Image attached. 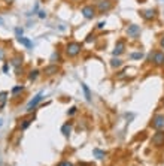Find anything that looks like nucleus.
Masks as SVG:
<instances>
[{
	"label": "nucleus",
	"instance_id": "bb28decb",
	"mask_svg": "<svg viewBox=\"0 0 164 166\" xmlns=\"http://www.w3.org/2000/svg\"><path fill=\"white\" fill-rule=\"evenodd\" d=\"M5 50H3V48H2V47H0V60H3V58H5Z\"/></svg>",
	"mask_w": 164,
	"mask_h": 166
},
{
	"label": "nucleus",
	"instance_id": "dca6fc26",
	"mask_svg": "<svg viewBox=\"0 0 164 166\" xmlns=\"http://www.w3.org/2000/svg\"><path fill=\"white\" fill-rule=\"evenodd\" d=\"M92 154L99 159V160H102V159H105V156H106V153L103 151V150H99V148H94L92 150Z\"/></svg>",
	"mask_w": 164,
	"mask_h": 166
},
{
	"label": "nucleus",
	"instance_id": "2eb2a0df",
	"mask_svg": "<svg viewBox=\"0 0 164 166\" xmlns=\"http://www.w3.org/2000/svg\"><path fill=\"white\" fill-rule=\"evenodd\" d=\"M70 132H72V124H70V123H66V124L61 126V133H63L64 136H69Z\"/></svg>",
	"mask_w": 164,
	"mask_h": 166
},
{
	"label": "nucleus",
	"instance_id": "4468645a",
	"mask_svg": "<svg viewBox=\"0 0 164 166\" xmlns=\"http://www.w3.org/2000/svg\"><path fill=\"white\" fill-rule=\"evenodd\" d=\"M142 17L145 19H152L154 17H155V11L154 9H146V11H142Z\"/></svg>",
	"mask_w": 164,
	"mask_h": 166
},
{
	"label": "nucleus",
	"instance_id": "c85d7f7f",
	"mask_svg": "<svg viewBox=\"0 0 164 166\" xmlns=\"http://www.w3.org/2000/svg\"><path fill=\"white\" fill-rule=\"evenodd\" d=\"M67 114L69 115H73V114H76V108L73 106V108H70V111H67Z\"/></svg>",
	"mask_w": 164,
	"mask_h": 166
},
{
	"label": "nucleus",
	"instance_id": "f8f14e48",
	"mask_svg": "<svg viewBox=\"0 0 164 166\" xmlns=\"http://www.w3.org/2000/svg\"><path fill=\"white\" fill-rule=\"evenodd\" d=\"M43 72H45V75H55L58 72V66L57 64H49V66H46L43 69Z\"/></svg>",
	"mask_w": 164,
	"mask_h": 166
},
{
	"label": "nucleus",
	"instance_id": "39448f33",
	"mask_svg": "<svg viewBox=\"0 0 164 166\" xmlns=\"http://www.w3.org/2000/svg\"><path fill=\"white\" fill-rule=\"evenodd\" d=\"M151 60L154 61L155 66H161V64H164V53L155 51L154 54H151Z\"/></svg>",
	"mask_w": 164,
	"mask_h": 166
},
{
	"label": "nucleus",
	"instance_id": "412c9836",
	"mask_svg": "<svg viewBox=\"0 0 164 166\" xmlns=\"http://www.w3.org/2000/svg\"><path fill=\"white\" fill-rule=\"evenodd\" d=\"M30 124H32V120H24V121H22V124H21V130H25L28 126H30Z\"/></svg>",
	"mask_w": 164,
	"mask_h": 166
},
{
	"label": "nucleus",
	"instance_id": "aec40b11",
	"mask_svg": "<svg viewBox=\"0 0 164 166\" xmlns=\"http://www.w3.org/2000/svg\"><path fill=\"white\" fill-rule=\"evenodd\" d=\"M142 57H143L142 53H133V54H130V58H131V60H140Z\"/></svg>",
	"mask_w": 164,
	"mask_h": 166
},
{
	"label": "nucleus",
	"instance_id": "9d476101",
	"mask_svg": "<svg viewBox=\"0 0 164 166\" xmlns=\"http://www.w3.org/2000/svg\"><path fill=\"white\" fill-rule=\"evenodd\" d=\"M21 64H22V57H21V55H15V57L11 60V66L15 67L17 74L19 72V69H21Z\"/></svg>",
	"mask_w": 164,
	"mask_h": 166
},
{
	"label": "nucleus",
	"instance_id": "393cba45",
	"mask_svg": "<svg viewBox=\"0 0 164 166\" xmlns=\"http://www.w3.org/2000/svg\"><path fill=\"white\" fill-rule=\"evenodd\" d=\"M37 15H39V18H40V19L46 18V12H45V11H39V12H37Z\"/></svg>",
	"mask_w": 164,
	"mask_h": 166
},
{
	"label": "nucleus",
	"instance_id": "1a4fd4ad",
	"mask_svg": "<svg viewBox=\"0 0 164 166\" xmlns=\"http://www.w3.org/2000/svg\"><path fill=\"white\" fill-rule=\"evenodd\" d=\"M124 50H126V42H124V40H118L116 45H115V48H113V51H112V54L119 55L124 53Z\"/></svg>",
	"mask_w": 164,
	"mask_h": 166
},
{
	"label": "nucleus",
	"instance_id": "ddd939ff",
	"mask_svg": "<svg viewBox=\"0 0 164 166\" xmlns=\"http://www.w3.org/2000/svg\"><path fill=\"white\" fill-rule=\"evenodd\" d=\"M18 42L21 45H24L25 48H33V42H32L30 39H27V37H24V36L18 37Z\"/></svg>",
	"mask_w": 164,
	"mask_h": 166
},
{
	"label": "nucleus",
	"instance_id": "c756f323",
	"mask_svg": "<svg viewBox=\"0 0 164 166\" xmlns=\"http://www.w3.org/2000/svg\"><path fill=\"white\" fill-rule=\"evenodd\" d=\"M3 72H5V74H8V72H9V64H8V63L3 66Z\"/></svg>",
	"mask_w": 164,
	"mask_h": 166
},
{
	"label": "nucleus",
	"instance_id": "473e14b6",
	"mask_svg": "<svg viewBox=\"0 0 164 166\" xmlns=\"http://www.w3.org/2000/svg\"><path fill=\"white\" fill-rule=\"evenodd\" d=\"M0 24H3V19H2V18H0Z\"/></svg>",
	"mask_w": 164,
	"mask_h": 166
},
{
	"label": "nucleus",
	"instance_id": "a211bd4d",
	"mask_svg": "<svg viewBox=\"0 0 164 166\" xmlns=\"http://www.w3.org/2000/svg\"><path fill=\"white\" fill-rule=\"evenodd\" d=\"M37 76H39V71H37V69H35V71H32V72H30V75H28V79H30V81H36Z\"/></svg>",
	"mask_w": 164,
	"mask_h": 166
},
{
	"label": "nucleus",
	"instance_id": "4be33fe9",
	"mask_svg": "<svg viewBox=\"0 0 164 166\" xmlns=\"http://www.w3.org/2000/svg\"><path fill=\"white\" fill-rule=\"evenodd\" d=\"M22 90H24V87H22V85H17V87H14V88H12V94L15 96V94H18V93L22 92Z\"/></svg>",
	"mask_w": 164,
	"mask_h": 166
},
{
	"label": "nucleus",
	"instance_id": "b1692460",
	"mask_svg": "<svg viewBox=\"0 0 164 166\" xmlns=\"http://www.w3.org/2000/svg\"><path fill=\"white\" fill-rule=\"evenodd\" d=\"M55 60H60V54H58V53H54V54L51 55V61L54 63Z\"/></svg>",
	"mask_w": 164,
	"mask_h": 166
},
{
	"label": "nucleus",
	"instance_id": "2f4dec72",
	"mask_svg": "<svg viewBox=\"0 0 164 166\" xmlns=\"http://www.w3.org/2000/svg\"><path fill=\"white\" fill-rule=\"evenodd\" d=\"M2 124H3V120H2V118H0V127H2Z\"/></svg>",
	"mask_w": 164,
	"mask_h": 166
},
{
	"label": "nucleus",
	"instance_id": "72a5a7b5",
	"mask_svg": "<svg viewBox=\"0 0 164 166\" xmlns=\"http://www.w3.org/2000/svg\"><path fill=\"white\" fill-rule=\"evenodd\" d=\"M6 2H9V0H6Z\"/></svg>",
	"mask_w": 164,
	"mask_h": 166
},
{
	"label": "nucleus",
	"instance_id": "423d86ee",
	"mask_svg": "<svg viewBox=\"0 0 164 166\" xmlns=\"http://www.w3.org/2000/svg\"><path fill=\"white\" fill-rule=\"evenodd\" d=\"M152 144H154V145H157V147L164 145V132H163V130H158V132L152 136Z\"/></svg>",
	"mask_w": 164,
	"mask_h": 166
},
{
	"label": "nucleus",
	"instance_id": "f257e3e1",
	"mask_svg": "<svg viewBox=\"0 0 164 166\" xmlns=\"http://www.w3.org/2000/svg\"><path fill=\"white\" fill-rule=\"evenodd\" d=\"M81 50H82V45L79 42H69L66 45V54L69 57H76L81 53Z\"/></svg>",
	"mask_w": 164,
	"mask_h": 166
},
{
	"label": "nucleus",
	"instance_id": "20e7f679",
	"mask_svg": "<svg viewBox=\"0 0 164 166\" xmlns=\"http://www.w3.org/2000/svg\"><path fill=\"white\" fill-rule=\"evenodd\" d=\"M151 126H152L154 129H157V130H163L164 129V115H161V114H157V115L152 118V123H151Z\"/></svg>",
	"mask_w": 164,
	"mask_h": 166
},
{
	"label": "nucleus",
	"instance_id": "6e6552de",
	"mask_svg": "<svg viewBox=\"0 0 164 166\" xmlns=\"http://www.w3.org/2000/svg\"><path fill=\"white\" fill-rule=\"evenodd\" d=\"M82 15L87 19L94 18V15H95V8H92V6H84V8H82Z\"/></svg>",
	"mask_w": 164,
	"mask_h": 166
},
{
	"label": "nucleus",
	"instance_id": "f3484780",
	"mask_svg": "<svg viewBox=\"0 0 164 166\" xmlns=\"http://www.w3.org/2000/svg\"><path fill=\"white\" fill-rule=\"evenodd\" d=\"M110 66H112V67H115V69H116V67H121V66H122V60H119V58H115V57H113V58L110 60Z\"/></svg>",
	"mask_w": 164,
	"mask_h": 166
},
{
	"label": "nucleus",
	"instance_id": "6ab92c4d",
	"mask_svg": "<svg viewBox=\"0 0 164 166\" xmlns=\"http://www.w3.org/2000/svg\"><path fill=\"white\" fill-rule=\"evenodd\" d=\"M6 96H8V93H6V92L0 93V108L5 105V102H6Z\"/></svg>",
	"mask_w": 164,
	"mask_h": 166
},
{
	"label": "nucleus",
	"instance_id": "9b49d317",
	"mask_svg": "<svg viewBox=\"0 0 164 166\" xmlns=\"http://www.w3.org/2000/svg\"><path fill=\"white\" fill-rule=\"evenodd\" d=\"M81 88H82V92H84V94H85L87 102H91V100H92V94H91V92H90V88H88V85H87L85 82H82V84H81Z\"/></svg>",
	"mask_w": 164,
	"mask_h": 166
},
{
	"label": "nucleus",
	"instance_id": "f03ea898",
	"mask_svg": "<svg viewBox=\"0 0 164 166\" xmlns=\"http://www.w3.org/2000/svg\"><path fill=\"white\" fill-rule=\"evenodd\" d=\"M112 9V0H99L97 2V11L100 14H106Z\"/></svg>",
	"mask_w": 164,
	"mask_h": 166
},
{
	"label": "nucleus",
	"instance_id": "7c9ffc66",
	"mask_svg": "<svg viewBox=\"0 0 164 166\" xmlns=\"http://www.w3.org/2000/svg\"><path fill=\"white\" fill-rule=\"evenodd\" d=\"M160 45H161V48L164 50V37H161V40H160Z\"/></svg>",
	"mask_w": 164,
	"mask_h": 166
},
{
	"label": "nucleus",
	"instance_id": "a878e982",
	"mask_svg": "<svg viewBox=\"0 0 164 166\" xmlns=\"http://www.w3.org/2000/svg\"><path fill=\"white\" fill-rule=\"evenodd\" d=\"M58 166H73L70 162H60L58 163Z\"/></svg>",
	"mask_w": 164,
	"mask_h": 166
},
{
	"label": "nucleus",
	"instance_id": "0eeeda50",
	"mask_svg": "<svg viewBox=\"0 0 164 166\" xmlns=\"http://www.w3.org/2000/svg\"><path fill=\"white\" fill-rule=\"evenodd\" d=\"M127 35H128V37L137 39V37H139V35H140V27H139V26H136V24H131V26H128Z\"/></svg>",
	"mask_w": 164,
	"mask_h": 166
},
{
	"label": "nucleus",
	"instance_id": "cd10ccee",
	"mask_svg": "<svg viewBox=\"0 0 164 166\" xmlns=\"http://www.w3.org/2000/svg\"><path fill=\"white\" fill-rule=\"evenodd\" d=\"M105 26H106V22H105V21H100V22L97 24V29H103Z\"/></svg>",
	"mask_w": 164,
	"mask_h": 166
},
{
	"label": "nucleus",
	"instance_id": "5701e85b",
	"mask_svg": "<svg viewBox=\"0 0 164 166\" xmlns=\"http://www.w3.org/2000/svg\"><path fill=\"white\" fill-rule=\"evenodd\" d=\"M22 33H24V30H22L21 27H17V29H15V35H17V37H21L22 36Z\"/></svg>",
	"mask_w": 164,
	"mask_h": 166
},
{
	"label": "nucleus",
	"instance_id": "7ed1b4c3",
	"mask_svg": "<svg viewBox=\"0 0 164 166\" xmlns=\"http://www.w3.org/2000/svg\"><path fill=\"white\" fill-rule=\"evenodd\" d=\"M42 99H43V93H42V92H40V93H37L36 96H35V97H33V99H32V100L28 102V105H27V108H25V111H27V112H32V111L35 109V108H36L37 105L40 103V100H42Z\"/></svg>",
	"mask_w": 164,
	"mask_h": 166
}]
</instances>
